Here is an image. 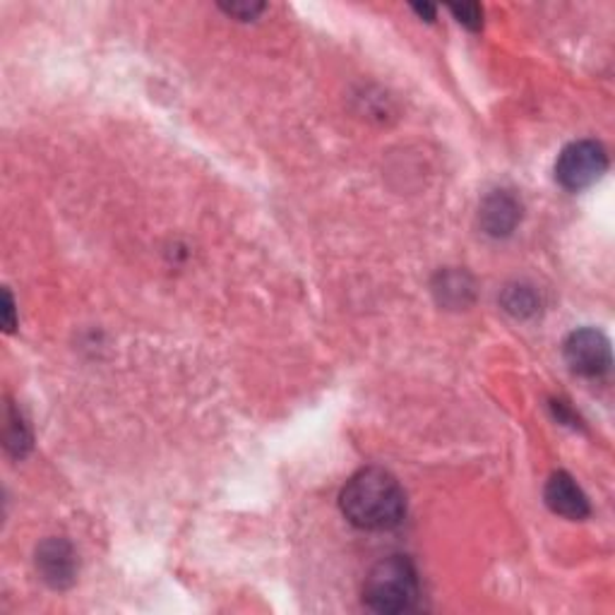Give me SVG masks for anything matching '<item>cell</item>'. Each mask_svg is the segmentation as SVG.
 <instances>
[{
	"label": "cell",
	"instance_id": "obj_3",
	"mask_svg": "<svg viewBox=\"0 0 615 615\" xmlns=\"http://www.w3.org/2000/svg\"><path fill=\"white\" fill-rule=\"evenodd\" d=\"M608 156L606 150L594 140L572 142L565 147L556 162V178L565 190L580 193L606 174Z\"/></svg>",
	"mask_w": 615,
	"mask_h": 615
},
{
	"label": "cell",
	"instance_id": "obj_2",
	"mask_svg": "<svg viewBox=\"0 0 615 615\" xmlns=\"http://www.w3.org/2000/svg\"><path fill=\"white\" fill-rule=\"evenodd\" d=\"M418 594V575L411 560L402 556L385 558L378 562L365 577L363 584V604L375 613H407L416 608Z\"/></svg>",
	"mask_w": 615,
	"mask_h": 615
},
{
	"label": "cell",
	"instance_id": "obj_9",
	"mask_svg": "<svg viewBox=\"0 0 615 615\" xmlns=\"http://www.w3.org/2000/svg\"><path fill=\"white\" fill-rule=\"evenodd\" d=\"M5 442H8V450H12L15 454H22L30 450L32 445V438H30V430L24 426L22 418H18L12 411H8V433H5Z\"/></svg>",
	"mask_w": 615,
	"mask_h": 615
},
{
	"label": "cell",
	"instance_id": "obj_11",
	"mask_svg": "<svg viewBox=\"0 0 615 615\" xmlns=\"http://www.w3.org/2000/svg\"><path fill=\"white\" fill-rule=\"evenodd\" d=\"M224 8L229 15L239 18V20H255V15H260L263 5H255V3H233V5H221Z\"/></svg>",
	"mask_w": 615,
	"mask_h": 615
},
{
	"label": "cell",
	"instance_id": "obj_8",
	"mask_svg": "<svg viewBox=\"0 0 615 615\" xmlns=\"http://www.w3.org/2000/svg\"><path fill=\"white\" fill-rule=\"evenodd\" d=\"M502 305L514 317H532L538 311V299L534 289L529 287H510L502 297Z\"/></svg>",
	"mask_w": 615,
	"mask_h": 615
},
{
	"label": "cell",
	"instance_id": "obj_1",
	"mask_svg": "<svg viewBox=\"0 0 615 615\" xmlns=\"http://www.w3.org/2000/svg\"><path fill=\"white\" fill-rule=\"evenodd\" d=\"M339 506L344 517L363 532H390L407 514V496L385 469H363L344 486Z\"/></svg>",
	"mask_w": 615,
	"mask_h": 615
},
{
	"label": "cell",
	"instance_id": "obj_13",
	"mask_svg": "<svg viewBox=\"0 0 615 615\" xmlns=\"http://www.w3.org/2000/svg\"><path fill=\"white\" fill-rule=\"evenodd\" d=\"M411 10L416 12V15L426 18L428 22H433V20H436V8H433V5H411Z\"/></svg>",
	"mask_w": 615,
	"mask_h": 615
},
{
	"label": "cell",
	"instance_id": "obj_12",
	"mask_svg": "<svg viewBox=\"0 0 615 615\" xmlns=\"http://www.w3.org/2000/svg\"><path fill=\"white\" fill-rule=\"evenodd\" d=\"M3 315H5V329L8 332L15 329V305H12L10 291L3 293Z\"/></svg>",
	"mask_w": 615,
	"mask_h": 615
},
{
	"label": "cell",
	"instance_id": "obj_7",
	"mask_svg": "<svg viewBox=\"0 0 615 615\" xmlns=\"http://www.w3.org/2000/svg\"><path fill=\"white\" fill-rule=\"evenodd\" d=\"M522 219V205L517 202L514 195L498 190L488 195L481 205V227L486 229L488 236H510Z\"/></svg>",
	"mask_w": 615,
	"mask_h": 615
},
{
	"label": "cell",
	"instance_id": "obj_4",
	"mask_svg": "<svg viewBox=\"0 0 615 615\" xmlns=\"http://www.w3.org/2000/svg\"><path fill=\"white\" fill-rule=\"evenodd\" d=\"M565 361L575 373L584 378H601L611 371V344L599 329H575L565 339Z\"/></svg>",
	"mask_w": 615,
	"mask_h": 615
},
{
	"label": "cell",
	"instance_id": "obj_6",
	"mask_svg": "<svg viewBox=\"0 0 615 615\" xmlns=\"http://www.w3.org/2000/svg\"><path fill=\"white\" fill-rule=\"evenodd\" d=\"M546 502L548 508L560 514L568 517V520H584L592 512L589 508V500L584 496V490L575 484V478L565 472H558L550 476V481L546 484Z\"/></svg>",
	"mask_w": 615,
	"mask_h": 615
},
{
	"label": "cell",
	"instance_id": "obj_10",
	"mask_svg": "<svg viewBox=\"0 0 615 615\" xmlns=\"http://www.w3.org/2000/svg\"><path fill=\"white\" fill-rule=\"evenodd\" d=\"M452 15L457 18L460 24H464L466 30H481V24H484V10L481 5H476V3H466V5H452Z\"/></svg>",
	"mask_w": 615,
	"mask_h": 615
},
{
	"label": "cell",
	"instance_id": "obj_5",
	"mask_svg": "<svg viewBox=\"0 0 615 615\" xmlns=\"http://www.w3.org/2000/svg\"><path fill=\"white\" fill-rule=\"evenodd\" d=\"M36 568H39L44 582L54 589H66L76 582L78 558L76 550L63 538H48L36 550Z\"/></svg>",
	"mask_w": 615,
	"mask_h": 615
}]
</instances>
